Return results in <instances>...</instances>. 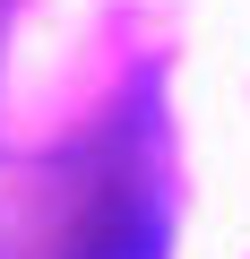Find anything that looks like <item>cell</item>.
<instances>
[{
  "instance_id": "obj_1",
  "label": "cell",
  "mask_w": 250,
  "mask_h": 259,
  "mask_svg": "<svg viewBox=\"0 0 250 259\" xmlns=\"http://www.w3.org/2000/svg\"><path fill=\"white\" fill-rule=\"evenodd\" d=\"M78 259H164V216L121 207V216H104V225L78 242Z\"/></svg>"
}]
</instances>
